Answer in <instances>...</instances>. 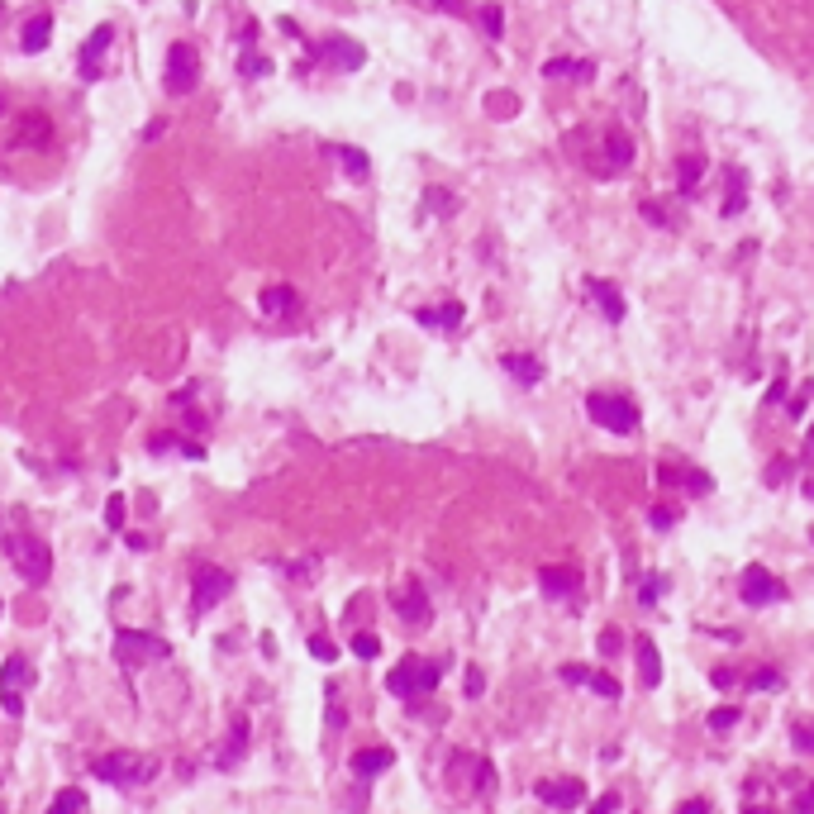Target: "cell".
I'll return each mask as SVG.
<instances>
[{"label": "cell", "instance_id": "obj_39", "mask_svg": "<svg viewBox=\"0 0 814 814\" xmlns=\"http://www.w3.org/2000/svg\"><path fill=\"white\" fill-rule=\"evenodd\" d=\"M615 805H619L615 795H600L596 805H591V814H615Z\"/></svg>", "mask_w": 814, "mask_h": 814}, {"label": "cell", "instance_id": "obj_27", "mask_svg": "<svg viewBox=\"0 0 814 814\" xmlns=\"http://www.w3.org/2000/svg\"><path fill=\"white\" fill-rule=\"evenodd\" d=\"M605 148H610V158H615L619 167H624V162H634V143H629V134H624V129H610V134H605Z\"/></svg>", "mask_w": 814, "mask_h": 814}, {"label": "cell", "instance_id": "obj_37", "mask_svg": "<svg viewBox=\"0 0 814 814\" xmlns=\"http://www.w3.org/2000/svg\"><path fill=\"white\" fill-rule=\"evenodd\" d=\"M310 653H315L319 662H334V657H338V648H334V643H329V638H324V634H315V638H310Z\"/></svg>", "mask_w": 814, "mask_h": 814}, {"label": "cell", "instance_id": "obj_18", "mask_svg": "<svg viewBox=\"0 0 814 814\" xmlns=\"http://www.w3.org/2000/svg\"><path fill=\"white\" fill-rule=\"evenodd\" d=\"M538 581H543L548 596H572L576 586H581V572H576V567H543Z\"/></svg>", "mask_w": 814, "mask_h": 814}, {"label": "cell", "instance_id": "obj_45", "mask_svg": "<svg viewBox=\"0 0 814 814\" xmlns=\"http://www.w3.org/2000/svg\"><path fill=\"white\" fill-rule=\"evenodd\" d=\"M0 814H5V805H0Z\"/></svg>", "mask_w": 814, "mask_h": 814}, {"label": "cell", "instance_id": "obj_29", "mask_svg": "<svg viewBox=\"0 0 814 814\" xmlns=\"http://www.w3.org/2000/svg\"><path fill=\"white\" fill-rule=\"evenodd\" d=\"M81 805H86V795H81L77 786H67V791H58V800H53L48 814H81Z\"/></svg>", "mask_w": 814, "mask_h": 814}, {"label": "cell", "instance_id": "obj_20", "mask_svg": "<svg viewBox=\"0 0 814 814\" xmlns=\"http://www.w3.org/2000/svg\"><path fill=\"white\" fill-rule=\"evenodd\" d=\"M505 372L515 381H524V386H538L543 381V362L529 358V353H505Z\"/></svg>", "mask_w": 814, "mask_h": 814}, {"label": "cell", "instance_id": "obj_35", "mask_svg": "<svg viewBox=\"0 0 814 814\" xmlns=\"http://www.w3.org/2000/svg\"><path fill=\"white\" fill-rule=\"evenodd\" d=\"M586 686H591V691H600V695H619V681H615V676H605V672H591V676H586Z\"/></svg>", "mask_w": 814, "mask_h": 814}, {"label": "cell", "instance_id": "obj_17", "mask_svg": "<svg viewBox=\"0 0 814 814\" xmlns=\"http://www.w3.org/2000/svg\"><path fill=\"white\" fill-rule=\"evenodd\" d=\"M48 39H53V15H48V10H43V15H34V20H24V34H20L24 53H43V48H48Z\"/></svg>", "mask_w": 814, "mask_h": 814}, {"label": "cell", "instance_id": "obj_19", "mask_svg": "<svg viewBox=\"0 0 814 814\" xmlns=\"http://www.w3.org/2000/svg\"><path fill=\"white\" fill-rule=\"evenodd\" d=\"M391 762H396L391 748H358V753H353V772L358 776H381Z\"/></svg>", "mask_w": 814, "mask_h": 814}, {"label": "cell", "instance_id": "obj_12", "mask_svg": "<svg viewBox=\"0 0 814 814\" xmlns=\"http://www.w3.org/2000/svg\"><path fill=\"white\" fill-rule=\"evenodd\" d=\"M448 781L462 786V791H486V786H491V762L467 757V753H453V772H448Z\"/></svg>", "mask_w": 814, "mask_h": 814}, {"label": "cell", "instance_id": "obj_41", "mask_svg": "<svg viewBox=\"0 0 814 814\" xmlns=\"http://www.w3.org/2000/svg\"><path fill=\"white\" fill-rule=\"evenodd\" d=\"M481 686H486V681H481V672L472 667V672H467V695H481Z\"/></svg>", "mask_w": 814, "mask_h": 814}, {"label": "cell", "instance_id": "obj_23", "mask_svg": "<svg viewBox=\"0 0 814 814\" xmlns=\"http://www.w3.org/2000/svg\"><path fill=\"white\" fill-rule=\"evenodd\" d=\"M419 324L453 329V324H462V305H457V300H448V305H429V310H419Z\"/></svg>", "mask_w": 814, "mask_h": 814}, {"label": "cell", "instance_id": "obj_9", "mask_svg": "<svg viewBox=\"0 0 814 814\" xmlns=\"http://www.w3.org/2000/svg\"><path fill=\"white\" fill-rule=\"evenodd\" d=\"M53 139V124H48V115H39V110H24V115H15L10 120V134H5V143H20V148H39V143Z\"/></svg>", "mask_w": 814, "mask_h": 814}, {"label": "cell", "instance_id": "obj_38", "mask_svg": "<svg viewBox=\"0 0 814 814\" xmlns=\"http://www.w3.org/2000/svg\"><path fill=\"white\" fill-rule=\"evenodd\" d=\"M481 24H486V34H500V10H481Z\"/></svg>", "mask_w": 814, "mask_h": 814}, {"label": "cell", "instance_id": "obj_34", "mask_svg": "<svg viewBox=\"0 0 814 814\" xmlns=\"http://www.w3.org/2000/svg\"><path fill=\"white\" fill-rule=\"evenodd\" d=\"M124 515H129V505H124V496H110V505H105V524L110 529H120Z\"/></svg>", "mask_w": 814, "mask_h": 814}, {"label": "cell", "instance_id": "obj_36", "mask_svg": "<svg viewBox=\"0 0 814 814\" xmlns=\"http://www.w3.org/2000/svg\"><path fill=\"white\" fill-rule=\"evenodd\" d=\"M743 719V710H734V705H719L715 715H710V729H729V724H738Z\"/></svg>", "mask_w": 814, "mask_h": 814}, {"label": "cell", "instance_id": "obj_8", "mask_svg": "<svg viewBox=\"0 0 814 814\" xmlns=\"http://www.w3.org/2000/svg\"><path fill=\"white\" fill-rule=\"evenodd\" d=\"M34 676V667H29V657L20 653H10L5 662H0V705H5V715H20L24 710V700H20V686Z\"/></svg>", "mask_w": 814, "mask_h": 814}, {"label": "cell", "instance_id": "obj_11", "mask_svg": "<svg viewBox=\"0 0 814 814\" xmlns=\"http://www.w3.org/2000/svg\"><path fill=\"white\" fill-rule=\"evenodd\" d=\"M391 600H396V615L405 619V624H419V629L429 624V596H424L419 581H400Z\"/></svg>", "mask_w": 814, "mask_h": 814}, {"label": "cell", "instance_id": "obj_7", "mask_svg": "<svg viewBox=\"0 0 814 814\" xmlns=\"http://www.w3.org/2000/svg\"><path fill=\"white\" fill-rule=\"evenodd\" d=\"M200 77V53L191 43H172L167 48V67H162V86H167V96H186Z\"/></svg>", "mask_w": 814, "mask_h": 814}, {"label": "cell", "instance_id": "obj_44", "mask_svg": "<svg viewBox=\"0 0 814 814\" xmlns=\"http://www.w3.org/2000/svg\"><path fill=\"white\" fill-rule=\"evenodd\" d=\"M0 615H5V600H0Z\"/></svg>", "mask_w": 814, "mask_h": 814}, {"label": "cell", "instance_id": "obj_4", "mask_svg": "<svg viewBox=\"0 0 814 814\" xmlns=\"http://www.w3.org/2000/svg\"><path fill=\"white\" fill-rule=\"evenodd\" d=\"M229 586H234V576L224 572V567H215V562H200L196 572H191V619L210 615L219 600L229 596Z\"/></svg>", "mask_w": 814, "mask_h": 814}, {"label": "cell", "instance_id": "obj_32", "mask_svg": "<svg viewBox=\"0 0 814 814\" xmlns=\"http://www.w3.org/2000/svg\"><path fill=\"white\" fill-rule=\"evenodd\" d=\"M795 748H800V753H814V719H800V724H795Z\"/></svg>", "mask_w": 814, "mask_h": 814}, {"label": "cell", "instance_id": "obj_16", "mask_svg": "<svg viewBox=\"0 0 814 814\" xmlns=\"http://www.w3.org/2000/svg\"><path fill=\"white\" fill-rule=\"evenodd\" d=\"M296 305H300L296 286H262V296H258V310H262V315H272V319L291 315Z\"/></svg>", "mask_w": 814, "mask_h": 814}, {"label": "cell", "instance_id": "obj_31", "mask_svg": "<svg viewBox=\"0 0 814 814\" xmlns=\"http://www.w3.org/2000/svg\"><path fill=\"white\" fill-rule=\"evenodd\" d=\"M700 167H705V158H695V153H686V158H681V191H695Z\"/></svg>", "mask_w": 814, "mask_h": 814}, {"label": "cell", "instance_id": "obj_42", "mask_svg": "<svg viewBox=\"0 0 814 814\" xmlns=\"http://www.w3.org/2000/svg\"><path fill=\"white\" fill-rule=\"evenodd\" d=\"M600 648H605V653H615V648H619V634H615V629H605V638H600Z\"/></svg>", "mask_w": 814, "mask_h": 814}, {"label": "cell", "instance_id": "obj_6", "mask_svg": "<svg viewBox=\"0 0 814 814\" xmlns=\"http://www.w3.org/2000/svg\"><path fill=\"white\" fill-rule=\"evenodd\" d=\"M167 638H153V634H139V629H115V657H120V667H143V662H158L167 657Z\"/></svg>", "mask_w": 814, "mask_h": 814}, {"label": "cell", "instance_id": "obj_33", "mask_svg": "<svg viewBox=\"0 0 814 814\" xmlns=\"http://www.w3.org/2000/svg\"><path fill=\"white\" fill-rule=\"evenodd\" d=\"M353 653H358V657H377L381 653V638L377 634H353Z\"/></svg>", "mask_w": 814, "mask_h": 814}, {"label": "cell", "instance_id": "obj_15", "mask_svg": "<svg viewBox=\"0 0 814 814\" xmlns=\"http://www.w3.org/2000/svg\"><path fill=\"white\" fill-rule=\"evenodd\" d=\"M319 58L338 62V67H362V48L353 39H324V43H315V48H310V58H300V72H305L310 62H319Z\"/></svg>", "mask_w": 814, "mask_h": 814}, {"label": "cell", "instance_id": "obj_5", "mask_svg": "<svg viewBox=\"0 0 814 814\" xmlns=\"http://www.w3.org/2000/svg\"><path fill=\"white\" fill-rule=\"evenodd\" d=\"M586 415L596 419L600 429H610V434H634L638 429V405L624 396H610V391L586 396Z\"/></svg>", "mask_w": 814, "mask_h": 814}, {"label": "cell", "instance_id": "obj_13", "mask_svg": "<svg viewBox=\"0 0 814 814\" xmlns=\"http://www.w3.org/2000/svg\"><path fill=\"white\" fill-rule=\"evenodd\" d=\"M738 591H743L748 605H772V600H781V581H776L767 567H748L743 581H738Z\"/></svg>", "mask_w": 814, "mask_h": 814}, {"label": "cell", "instance_id": "obj_24", "mask_svg": "<svg viewBox=\"0 0 814 814\" xmlns=\"http://www.w3.org/2000/svg\"><path fill=\"white\" fill-rule=\"evenodd\" d=\"M634 648H638V676H643V686H657L662 667H657V648H653V638H638Z\"/></svg>", "mask_w": 814, "mask_h": 814}, {"label": "cell", "instance_id": "obj_30", "mask_svg": "<svg viewBox=\"0 0 814 814\" xmlns=\"http://www.w3.org/2000/svg\"><path fill=\"white\" fill-rule=\"evenodd\" d=\"M239 72H243V77H267V72H272V58H262V53H253V48H248V53L239 58Z\"/></svg>", "mask_w": 814, "mask_h": 814}, {"label": "cell", "instance_id": "obj_25", "mask_svg": "<svg viewBox=\"0 0 814 814\" xmlns=\"http://www.w3.org/2000/svg\"><path fill=\"white\" fill-rule=\"evenodd\" d=\"M586 291H591V296L605 305V315H610V319H624V300H619V291L610 286V281H591Z\"/></svg>", "mask_w": 814, "mask_h": 814}, {"label": "cell", "instance_id": "obj_14", "mask_svg": "<svg viewBox=\"0 0 814 814\" xmlns=\"http://www.w3.org/2000/svg\"><path fill=\"white\" fill-rule=\"evenodd\" d=\"M538 800L543 805H557V810H572L586 800V786L576 776H553V781H538Z\"/></svg>", "mask_w": 814, "mask_h": 814}, {"label": "cell", "instance_id": "obj_22", "mask_svg": "<svg viewBox=\"0 0 814 814\" xmlns=\"http://www.w3.org/2000/svg\"><path fill=\"white\" fill-rule=\"evenodd\" d=\"M172 448H181L186 457H205V443H191V438H177V434H153L148 438V453H172Z\"/></svg>", "mask_w": 814, "mask_h": 814}, {"label": "cell", "instance_id": "obj_10", "mask_svg": "<svg viewBox=\"0 0 814 814\" xmlns=\"http://www.w3.org/2000/svg\"><path fill=\"white\" fill-rule=\"evenodd\" d=\"M110 39H115V24H96L91 29V39L81 43V58H77V67H81V77L86 81H100V58H105V48H110Z\"/></svg>", "mask_w": 814, "mask_h": 814}, {"label": "cell", "instance_id": "obj_21", "mask_svg": "<svg viewBox=\"0 0 814 814\" xmlns=\"http://www.w3.org/2000/svg\"><path fill=\"white\" fill-rule=\"evenodd\" d=\"M657 481H662V486H691V491H710V477L686 472V467H672V462H662V467H657Z\"/></svg>", "mask_w": 814, "mask_h": 814}, {"label": "cell", "instance_id": "obj_26", "mask_svg": "<svg viewBox=\"0 0 814 814\" xmlns=\"http://www.w3.org/2000/svg\"><path fill=\"white\" fill-rule=\"evenodd\" d=\"M591 72H596L591 62H567V58H553L543 67V77H591Z\"/></svg>", "mask_w": 814, "mask_h": 814}, {"label": "cell", "instance_id": "obj_28", "mask_svg": "<svg viewBox=\"0 0 814 814\" xmlns=\"http://www.w3.org/2000/svg\"><path fill=\"white\" fill-rule=\"evenodd\" d=\"M334 158L348 167V177H353V181L367 177V153H362V148H334Z\"/></svg>", "mask_w": 814, "mask_h": 814}, {"label": "cell", "instance_id": "obj_43", "mask_svg": "<svg viewBox=\"0 0 814 814\" xmlns=\"http://www.w3.org/2000/svg\"><path fill=\"white\" fill-rule=\"evenodd\" d=\"M653 524H676V510H653Z\"/></svg>", "mask_w": 814, "mask_h": 814}, {"label": "cell", "instance_id": "obj_3", "mask_svg": "<svg viewBox=\"0 0 814 814\" xmlns=\"http://www.w3.org/2000/svg\"><path fill=\"white\" fill-rule=\"evenodd\" d=\"M438 662H419V657H400L391 676H386V691L396 695V700H424V695L438 686Z\"/></svg>", "mask_w": 814, "mask_h": 814}, {"label": "cell", "instance_id": "obj_40", "mask_svg": "<svg viewBox=\"0 0 814 814\" xmlns=\"http://www.w3.org/2000/svg\"><path fill=\"white\" fill-rule=\"evenodd\" d=\"M676 814H710V805H705V800H686Z\"/></svg>", "mask_w": 814, "mask_h": 814}, {"label": "cell", "instance_id": "obj_1", "mask_svg": "<svg viewBox=\"0 0 814 814\" xmlns=\"http://www.w3.org/2000/svg\"><path fill=\"white\" fill-rule=\"evenodd\" d=\"M5 557L15 562V572H20L29 586H43V581L53 576V548H48L39 534H10L5 538Z\"/></svg>", "mask_w": 814, "mask_h": 814}, {"label": "cell", "instance_id": "obj_2", "mask_svg": "<svg viewBox=\"0 0 814 814\" xmlns=\"http://www.w3.org/2000/svg\"><path fill=\"white\" fill-rule=\"evenodd\" d=\"M91 772H96L100 781H110V786H143V781H153L158 762H153L148 753H129V748H120V753L96 757Z\"/></svg>", "mask_w": 814, "mask_h": 814}]
</instances>
